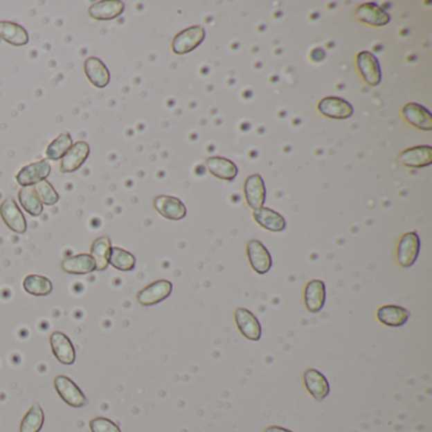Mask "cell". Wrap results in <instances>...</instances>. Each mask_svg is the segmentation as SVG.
<instances>
[{
	"mask_svg": "<svg viewBox=\"0 0 432 432\" xmlns=\"http://www.w3.org/2000/svg\"><path fill=\"white\" fill-rule=\"evenodd\" d=\"M206 38V30L201 26H193L178 33L172 42V53L186 55L192 53Z\"/></svg>",
	"mask_w": 432,
	"mask_h": 432,
	"instance_id": "obj_1",
	"label": "cell"
},
{
	"mask_svg": "<svg viewBox=\"0 0 432 432\" xmlns=\"http://www.w3.org/2000/svg\"><path fill=\"white\" fill-rule=\"evenodd\" d=\"M53 386L57 395H60L61 399L70 407L80 408L88 403V399L82 393V389L78 387L73 380L67 378L66 375H57L53 380Z\"/></svg>",
	"mask_w": 432,
	"mask_h": 432,
	"instance_id": "obj_2",
	"label": "cell"
},
{
	"mask_svg": "<svg viewBox=\"0 0 432 432\" xmlns=\"http://www.w3.org/2000/svg\"><path fill=\"white\" fill-rule=\"evenodd\" d=\"M421 250V240L417 232H407L402 235L397 246V261L402 268H410L416 260Z\"/></svg>",
	"mask_w": 432,
	"mask_h": 432,
	"instance_id": "obj_3",
	"label": "cell"
},
{
	"mask_svg": "<svg viewBox=\"0 0 432 432\" xmlns=\"http://www.w3.org/2000/svg\"><path fill=\"white\" fill-rule=\"evenodd\" d=\"M172 291V283L169 280H156L149 284L137 294V302L143 307L155 306L168 298Z\"/></svg>",
	"mask_w": 432,
	"mask_h": 432,
	"instance_id": "obj_4",
	"label": "cell"
},
{
	"mask_svg": "<svg viewBox=\"0 0 432 432\" xmlns=\"http://www.w3.org/2000/svg\"><path fill=\"white\" fill-rule=\"evenodd\" d=\"M357 65L361 78L370 87H377L381 82V69L377 56L370 51H361L357 56Z\"/></svg>",
	"mask_w": 432,
	"mask_h": 432,
	"instance_id": "obj_5",
	"label": "cell"
},
{
	"mask_svg": "<svg viewBox=\"0 0 432 432\" xmlns=\"http://www.w3.org/2000/svg\"><path fill=\"white\" fill-rule=\"evenodd\" d=\"M247 259L256 274L264 276L271 269L273 260L268 249L261 244L259 240L249 241L246 247Z\"/></svg>",
	"mask_w": 432,
	"mask_h": 432,
	"instance_id": "obj_6",
	"label": "cell"
},
{
	"mask_svg": "<svg viewBox=\"0 0 432 432\" xmlns=\"http://www.w3.org/2000/svg\"><path fill=\"white\" fill-rule=\"evenodd\" d=\"M50 174H51V165L48 163V160H39L37 163L22 168L17 174L15 179L22 188L33 186L39 181L47 179Z\"/></svg>",
	"mask_w": 432,
	"mask_h": 432,
	"instance_id": "obj_7",
	"label": "cell"
},
{
	"mask_svg": "<svg viewBox=\"0 0 432 432\" xmlns=\"http://www.w3.org/2000/svg\"><path fill=\"white\" fill-rule=\"evenodd\" d=\"M318 111L331 120H348L354 114V107L343 98L326 97L318 103Z\"/></svg>",
	"mask_w": 432,
	"mask_h": 432,
	"instance_id": "obj_8",
	"label": "cell"
},
{
	"mask_svg": "<svg viewBox=\"0 0 432 432\" xmlns=\"http://www.w3.org/2000/svg\"><path fill=\"white\" fill-rule=\"evenodd\" d=\"M0 216L9 230L15 233H24L27 231V221L15 199L7 198L0 204Z\"/></svg>",
	"mask_w": 432,
	"mask_h": 432,
	"instance_id": "obj_9",
	"label": "cell"
},
{
	"mask_svg": "<svg viewBox=\"0 0 432 432\" xmlns=\"http://www.w3.org/2000/svg\"><path fill=\"white\" fill-rule=\"evenodd\" d=\"M154 207L160 216L170 221H180L186 216L184 203L170 195H159L154 201Z\"/></svg>",
	"mask_w": 432,
	"mask_h": 432,
	"instance_id": "obj_10",
	"label": "cell"
},
{
	"mask_svg": "<svg viewBox=\"0 0 432 432\" xmlns=\"http://www.w3.org/2000/svg\"><path fill=\"white\" fill-rule=\"evenodd\" d=\"M236 326L244 337L250 341H259L261 337L260 321L246 308H237L235 311Z\"/></svg>",
	"mask_w": 432,
	"mask_h": 432,
	"instance_id": "obj_11",
	"label": "cell"
},
{
	"mask_svg": "<svg viewBox=\"0 0 432 432\" xmlns=\"http://www.w3.org/2000/svg\"><path fill=\"white\" fill-rule=\"evenodd\" d=\"M244 193L250 208L259 209L264 207L267 201V188L260 174L250 175L245 180Z\"/></svg>",
	"mask_w": 432,
	"mask_h": 432,
	"instance_id": "obj_12",
	"label": "cell"
},
{
	"mask_svg": "<svg viewBox=\"0 0 432 432\" xmlns=\"http://www.w3.org/2000/svg\"><path fill=\"white\" fill-rule=\"evenodd\" d=\"M50 345L53 357L64 366H73L75 363V348L71 340L60 331L50 336Z\"/></svg>",
	"mask_w": 432,
	"mask_h": 432,
	"instance_id": "obj_13",
	"label": "cell"
},
{
	"mask_svg": "<svg viewBox=\"0 0 432 432\" xmlns=\"http://www.w3.org/2000/svg\"><path fill=\"white\" fill-rule=\"evenodd\" d=\"M399 164L411 169H422L432 164L431 146H416L399 154Z\"/></svg>",
	"mask_w": 432,
	"mask_h": 432,
	"instance_id": "obj_14",
	"label": "cell"
},
{
	"mask_svg": "<svg viewBox=\"0 0 432 432\" xmlns=\"http://www.w3.org/2000/svg\"><path fill=\"white\" fill-rule=\"evenodd\" d=\"M89 145L85 141H78L69 150L66 155L61 159V172H74L80 169L87 159L89 156Z\"/></svg>",
	"mask_w": 432,
	"mask_h": 432,
	"instance_id": "obj_15",
	"label": "cell"
},
{
	"mask_svg": "<svg viewBox=\"0 0 432 432\" xmlns=\"http://www.w3.org/2000/svg\"><path fill=\"white\" fill-rule=\"evenodd\" d=\"M355 17L359 22L366 23L372 27H384L390 22V17L384 9L375 3H366L357 8Z\"/></svg>",
	"mask_w": 432,
	"mask_h": 432,
	"instance_id": "obj_16",
	"label": "cell"
},
{
	"mask_svg": "<svg viewBox=\"0 0 432 432\" xmlns=\"http://www.w3.org/2000/svg\"><path fill=\"white\" fill-rule=\"evenodd\" d=\"M303 383L307 392L318 402L323 401L330 395L328 380L322 372L316 369H307L303 374Z\"/></svg>",
	"mask_w": 432,
	"mask_h": 432,
	"instance_id": "obj_17",
	"label": "cell"
},
{
	"mask_svg": "<svg viewBox=\"0 0 432 432\" xmlns=\"http://www.w3.org/2000/svg\"><path fill=\"white\" fill-rule=\"evenodd\" d=\"M403 118L411 126L416 127L421 131H431L432 114L425 107L417 103H408L402 108Z\"/></svg>",
	"mask_w": 432,
	"mask_h": 432,
	"instance_id": "obj_18",
	"label": "cell"
},
{
	"mask_svg": "<svg viewBox=\"0 0 432 432\" xmlns=\"http://www.w3.org/2000/svg\"><path fill=\"white\" fill-rule=\"evenodd\" d=\"M326 302V287L322 280L314 279L306 284L305 306L311 313H318L323 309Z\"/></svg>",
	"mask_w": 432,
	"mask_h": 432,
	"instance_id": "obj_19",
	"label": "cell"
},
{
	"mask_svg": "<svg viewBox=\"0 0 432 432\" xmlns=\"http://www.w3.org/2000/svg\"><path fill=\"white\" fill-rule=\"evenodd\" d=\"M84 71L88 80L98 89H103L111 82L108 67L98 57H88L84 62Z\"/></svg>",
	"mask_w": 432,
	"mask_h": 432,
	"instance_id": "obj_20",
	"label": "cell"
},
{
	"mask_svg": "<svg viewBox=\"0 0 432 432\" xmlns=\"http://www.w3.org/2000/svg\"><path fill=\"white\" fill-rule=\"evenodd\" d=\"M253 218L256 224L267 231L282 232L287 227L284 217L276 212L274 209L267 208V207L253 209Z\"/></svg>",
	"mask_w": 432,
	"mask_h": 432,
	"instance_id": "obj_21",
	"label": "cell"
},
{
	"mask_svg": "<svg viewBox=\"0 0 432 432\" xmlns=\"http://www.w3.org/2000/svg\"><path fill=\"white\" fill-rule=\"evenodd\" d=\"M410 317L408 309L393 305L379 307L377 311V318L381 325L388 327H402L410 320Z\"/></svg>",
	"mask_w": 432,
	"mask_h": 432,
	"instance_id": "obj_22",
	"label": "cell"
},
{
	"mask_svg": "<svg viewBox=\"0 0 432 432\" xmlns=\"http://www.w3.org/2000/svg\"><path fill=\"white\" fill-rule=\"evenodd\" d=\"M208 172L217 179L232 181L239 174V168L231 160L221 156H212L206 161Z\"/></svg>",
	"mask_w": 432,
	"mask_h": 432,
	"instance_id": "obj_23",
	"label": "cell"
},
{
	"mask_svg": "<svg viewBox=\"0 0 432 432\" xmlns=\"http://www.w3.org/2000/svg\"><path fill=\"white\" fill-rule=\"evenodd\" d=\"M125 12V3L120 0L98 1L89 8V15L96 21H112Z\"/></svg>",
	"mask_w": 432,
	"mask_h": 432,
	"instance_id": "obj_24",
	"label": "cell"
},
{
	"mask_svg": "<svg viewBox=\"0 0 432 432\" xmlns=\"http://www.w3.org/2000/svg\"><path fill=\"white\" fill-rule=\"evenodd\" d=\"M61 269L67 274L85 276L96 270V261L89 253H79L62 260Z\"/></svg>",
	"mask_w": 432,
	"mask_h": 432,
	"instance_id": "obj_25",
	"label": "cell"
},
{
	"mask_svg": "<svg viewBox=\"0 0 432 432\" xmlns=\"http://www.w3.org/2000/svg\"><path fill=\"white\" fill-rule=\"evenodd\" d=\"M0 38L9 45L15 46V47L27 45L30 41L28 33L24 27L17 23L7 22V21L0 22Z\"/></svg>",
	"mask_w": 432,
	"mask_h": 432,
	"instance_id": "obj_26",
	"label": "cell"
},
{
	"mask_svg": "<svg viewBox=\"0 0 432 432\" xmlns=\"http://www.w3.org/2000/svg\"><path fill=\"white\" fill-rule=\"evenodd\" d=\"M23 289L35 297H46L53 289V282L46 276L30 274L23 280Z\"/></svg>",
	"mask_w": 432,
	"mask_h": 432,
	"instance_id": "obj_27",
	"label": "cell"
},
{
	"mask_svg": "<svg viewBox=\"0 0 432 432\" xmlns=\"http://www.w3.org/2000/svg\"><path fill=\"white\" fill-rule=\"evenodd\" d=\"M111 240L107 236L98 237L90 247V256L96 261V270L103 271L108 267L111 253Z\"/></svg>",
	"mask_w": 432,
	"mask_h": 432,
	"instance_id": "obj_28",
	"label": "cell"
},
{
	"mask_svg": "<svg viewBox=\"0 0 432 432\" xmlns=\"http://www.w3.org/2000/svg\"><path fill=\"white\" fill-rule=\"evenodd\" d=\"M18 199H19L22 208L30 216L38 217L44 213V204H42V201H39L33 186L22 188L18 193Z\"/></svg>",
	"mask_w": 432,
	"mask_h": 432,
	"instance_id": "obj_29",
	"label": "cell"
},
{
	"mask_svg": "<svg viewBox=\"0 0 432 432\" xmlns=\"http://www.w3.org/2000/svg\"><path fill=\"white\" fill-rule=\"evenodd\" d=\"M45 422V413L39 403H33L28 412L24 415L19 432H39Z\"/></svg>",
	"mask_w": 432,
	"mask_h": 432,
	"instance_id": "obj_30",
	"label": "cell"
},
{
	"mask_svg": "<svg viewBox=\"0 0 432 432\" xmlns=\"http://www.w3.org/2000/svg\"><path fill=\"white\" fill-rule=\"evenodd\" d=\"M73 138L69 132H62L53 140L46 149L47 160L57 161L66 155L67 151L73 146Z\"/></svg>",
	"mask_w": 432,
	"mask_h": 432,
	"instance_id": "obj_31",
	"label": "cell"
},
{
	"mask_svg": "<svg viewBox=\"0 0 432 432\" xmlns=\"http://www.w3.org/2000/svg\"><path fill=\"white\" fill-rule=\"evenodd\" d=\"M108 264H111L113 268L120 270V271H131L136 267V258L127 250H123L120 247L113 246L109 253V260Z\"/></svg>",
	"mask_w": 432,
	"mask_h": 432,
	"instance_id": "obj_32",
	"label": "cell"
},
{
	"mask_svg": "<svg viewBox=\"0 0 432 432\" xmlns=\"http://www.w3.org/2000/svg\"><path fill=\"white\" fill-rule=\"evenodd\" d=\"M33 189L37 194L39 201L45 206H53L60 199V195L56 192V189L47 180L39 181L36 186H33Z\"/></svg>",
	"mask_w": 432,
	"mask_h": 432,
	"instance_id": "obj_33",
	"label": "cell"
},
{
	"mask_svg": "<svg viewBox=\"0 0 432 432\" xmlns=\"http://www.w3.org/2000/svg\"><path fill=\"white\" fill-rule=\"evenodd\" d=\"M90 431L91 432H122L120 426L112 420L105 417H96L90 420Z\"/></svg>",
	"mask_w": 432,
	"mask_h": 432,
	"instance_id": "obj_34",
	"label": "cell"
},
{
	"mask_svg": "<svg viewBox=\"0 0 432 432\" xmlns=\"http://www.w3.org/2000/svg\"><path fill=\"white\" fill-rule=\"evenodd\" d=\"M325 56H326V53L325 51L322 50V48H314L312 53H311V57H312L313 61H316V62H320V61L323 60L325 59Z\"/></svg>",
	"mask_w": 432,
	"mask_h": 432,
	"instance_id": "obj_35",
	"label": "cell"
},
{
	"mask_svg": "<svg viewBox=\"0 0 432 432\" xmlns=\"http://www.w3.org/2000/svg\"><path fill=\"white\" fill-rule=\"evenodd\" d=\"M264 432H293L291 430H287V429H284V427H280V426H269L265 429V431Z\"/></svg>",
	"mask_w": 432,
	"mask_h": 432,
	"instance_id": "obj_36",
	"label": "cell"
}]
</instances>
